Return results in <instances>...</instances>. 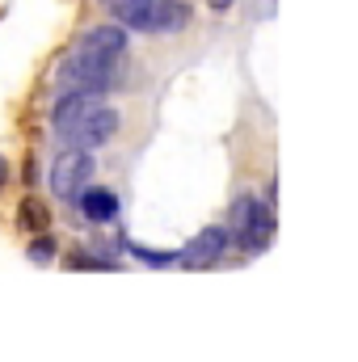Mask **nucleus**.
Masks as SVG:
<instances>
[{
  "label": "nucleus",
  "mask_w": 358,
  "mask_h": 362,
  "mask_svg": "<svg viewBox=\"0 0 358 362\" xmlns=\"http://www.w3.org/2000/svg\"><path fill=\"white\" fill-rule=\"evenodd\" d=\"M122 47H127V34L118 25H97L85 34V42L72 51V59L59 68V89L64 93H105L114 89V68L122 59Z\"/></svg>",
  "instance_id": "obj_1"
},
{
  "label": "nucleus",
  "mask_w": 358,
  "mask_h": 362,
  "mask_svg": "<svg viewBox=\"0 0 358 362\" xmlns=\"http://www.w3.org/2000/svg\"><path fill=\"white\" fill-rule=\"evenodd\" d=\"M76 198H81V211L89 215L93 223H110V219L118 215V198H114L110 189H89V185H85Z\"/></svg>",
  "instance_id": "obj_7"
},
{
  "label": "nucleus",
  "mask_w": 358,
  "mask_h": 362,
  "mask_svg": "<svg viewBox=\"0 0 358 362\" xmlns=\"http://www.w3.org/2000/svg\"><path fill=\"white\" fill-rule=\"evenodd\" d=\"M228 236H236V245L245 253H262L274 236V215L270 206H262L258 198H236L232 202V219H228Z\"/></svg>",
  "instance_id": "obj_2"
},
{
  "label": "nucleus",
  "mask_w": 358,
  "mask_h": 362,
  "mask_svg": "<svg viewBox=\"0 0 358 362\" xmlns=\"http://www.w3.org/2000/svg\"><path fill=\"white\" fill-rule=\"evenodd\" d=\"M135 257H144V262H156V266H165V262H173V253H152V249H139V245H127Z\"/></svg>",
  "instance_id": "obj_11"
},
{
  "label": "nucleus",
  "mask_w": 358,
  "mask_h": 362,
  "mask_svg": "<svg viewBox=\"0 0 358 362\" xmlns=\"http://www.w3.org/2000/svg\"><path fill=\"white\" fill-rule=\"evenodd\" d=\"M122 25H131V30H139V21H144V8H148V0H101Z\"/></svg>",
  "instance_id": "obj_8"
},
{
  "label": "nucleus",
  "mask_w": 358,
  "mask_h": 362,
  "mask_svg": "<svg viewBox=\"0 0 358 362\" xmlns=\"http://www.w3.org/2000/svg\"><path fill=\"white\" fill-rule=\"evenodd\" d=\"M114 131H118V114L110 105H93L64 131V139L72 148H101L105 139H114Z\"/></svg>",
  "instance_id": "obj_4"
},
{
  "label": "nucleus",
  "mask_w": 358,
  "mask_h": 362,
  "mask_svg": "<svg viewBox=\"0 0 358 362\" xmlns=\"http://www.w3.org/2000/svg\"><path fill=\"white\" fill-rule=\"evenodd\" d=\"M30 257H34V262H51V257H55V240H51V236H38V240L30 245Z\"/></svg>",
  "instance_id": "obj_10"
},
{
  "label": "nucleus",
  "mask_w": 358,
  "mask_h": 362,
  "mask_svg": "<svg viewBox=\"0 0 358 362\" xmlns=\"http://www.w3.org/2000/svg\"><path fill=\"white\" fill-rule=\"evenodd\" d=\"M228 228H202L194 240H190V249L181 253V262L190 266V270H202V266H211V262H219L224 257V249H228Z\"/></svg>",
  "instance_id": "obj_5"
},
{
  "label": "nucleus",
  "mask_w": 358,
  "mask_h": 362,
  "mask_svg": "<svg viewBox=\"0 0 358 362\" xmlns=\"http://www.w3.org/2000/svg\"><path fill=\"white\" fill-rule=\"evenodd\" d=\"M17 215H21V223H25V228H34V232H42V228H47V206H42L38 198H25V202L17 206Z\"/></svg>",
  "instance_id": "obj_9"
},
{
  "label": "nucleus",
  "mask_w": 358,
  "mask_h": 362,
  "mask_svg": "<svg viewBox=\"0 0 358 362\" xmlns=\"http://www.w3.org/2000/svg\"><path fill=\"white\" fill-rule=\"evenodd\" d=\"M185 21H190V8L181 0H148L139 30H148V34H173Z\"/></svg>",
  "instance_id": "obj_6"
},
{
  "label": "nucleus",
  "mask_w": 358,
  "mask_h": 362,
  "mask_svg": "<svg viewBox=\"0 0 358 362\" xmlns=\"http://www.w3.org/2000/svg\"><path fill=\"white\" fill-rule=\"evenodd\" d=\"M8 181V165H4V156H0V185Z\"/></svg>",
  "instance_id": "obj_12"
},
{
  "label": "nucleus",
  "mask_w": 358,
  "mask_h": 362,
  "mask_svg": "<svg viewBox=\"0 0 358 362\" xmlns=\"http://www.w3.org/2000/svg\"><path fill=\"white\" fill-rule=\"evenodd\" d=\"M89 177H93V156L85 148H64L51 165V189L59 198H76L89 185Z\"/></svg>",
  "instance_id": "obj_3"
}]
</instances>
